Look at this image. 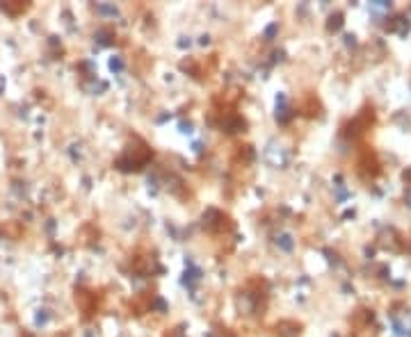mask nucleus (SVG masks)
<instances>
[{
	"instance_id": "nucleus-1",
	"label": "nucleus",
	"mask_w": 411,
	"mask_h": 337,
	"mask_svg": "<svg viewBox=\"0 0 411 337\" xmlns=\"http://www.w3.org/2000/svg\"><path fill=\"white\" fill-rule=\"evenodd\" d=\"M405 201H409V205H411V191H407V194H405Z\"/></svg>"
}]
</instances>
